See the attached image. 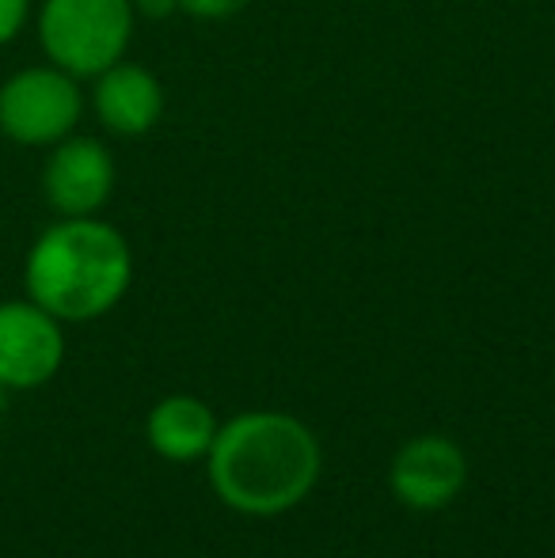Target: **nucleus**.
<instances>
[{
    "label": "nucleus",
    "mask_w": 555,
    "mask_h": 558,
    "mask_svg": "<svg viewBox=\"0 0 555 558\" xmlns=\"http://www.w3.org/2000/svg\"><path fill=\"white\" fill-rule=\"evenodd\" d=\"M324 452L301 418L281 411H244L229 418L206 456L209 486L244 517H281L319 483Z\"/></svg>",
    "instance_id": "obj_1"
},
{
    "label": "nucleus",
    "mask_w": 555,
    "mask_h": 558,
    "mask_svg": "<svg viewBox=\"0 0 555 558\" xmlns=\"http://www.w3.org/2000/svg\"><path fill=\"white\" fill-rule=\"evenodd\" d=\"M134 255L119 228L65 217L35 240L23 266L27 296L61 324H88L126 296Z\"/></svg>",
    "instance_id": "obj_2"
},
{
    "label": "nucleus",
    "mask_w": 555,
    "mask_h": 558,
    "mask_svg": "<svg viewBox=\"0 0 555 558\" xmlns=\"http://www.w3.org/2000/svg\"><path fill=\"white\" fill-rule=\"evenodd\" d=\"M134 31L130 0H46L38 38L46 58L69 76H99L122 61Z\"/></svg>",
    "instance_id": "obj_3"
},
{
    "label": "nucleus",
    "mask_w": 555,
    "mask_h": 558,
    "mask_svg": "<svg viewBox=\"0 0 555 558\" xmlns=\"http://www.w3.org/2000/svg\"><path fill=\"white\" fill-rule=\"evenodd\" d=\"M84 99L58 65L23 69L0 88V133L20 145H58L81 122Z\"/></svg>",
    "instance_id": "obj_4"
},
{
    "label": "nucleus",
    "mask_w": 555,
    "mask_h": 558,
    "mask_svg": "<svg viewBox=\"0 0 555 558\" xmlns=\"http://www.w3.org/2000/svg\"><path fill=\"white\" fill-rule=\"evenodd\" d=\"M65 361L61 319H53L35 301L0 304V388L31 391L58 376Z\"/></svg>",
    "instance_id": "obj_5"
},
{
    "label": "nucleus",
    "mask_w": 555,
    "mask_h": 558,
    "mask_svg": "<svg viewBox=\"0 0 555 558\" xmlns=\"http://www.w3.org/2000/svg\"><path fill=\"white\" fill-rule=\"evenodd\" d=\"M388 486L396 501L415 513H437L453 506L468 486V456L453 437L422 434L400 445L388 468Z\"/></svg>",
    "instance_id": "obj_6"
},
{
    "label": "nucleus",
    "mask_w": 555,
    "mask_h": 558,
    "mask_svg": "<svg viewBox=\"0 0 555 558\" xmlns=\"http://www.w3.org/2000/svg\"><path fill=\"white\" fill-rule=\"evenodd\" d=\"M46 202L61 217H92L114 191V160L96 137L58 141L43 171Z\"/></svg>",
    "instance_id": "obj_7"
},
{
    "label": "nucleus",
    "mask_w": 555,
    "mask_h": 558,
    "mask_svg": "<svg viewBox=\"0 0 555 558\" xmlns=\"http://www.w3.org/2000/svg\"><path fill=\"white\" fill-rule=\"evenodd\" d=\"M164 111V88L148 69L114 61L111 69L99 73L96 84V114L111 133L137 137L156 125Z\"/></svg>",
    "instance_id": "obj_8"
},
{
    "label": "nucleus",
    "mask_w": 555,
    "mask_h": 558,
    "mask_svg": "<svg viewBox=\"0 0 555 558\" xmlns=\"http://www.w3.org/2000/svg\"><path fill=\"white\" fill-rule=\"evenodd\" d=\"M221 429L217 414L209 411V403L194 396H168L148 411L145 422V437L153 445L156 456L171 463H194L206 460L214 437Z\"/></svg>",
    "instance_id": "obj_9"
},
{
    "label": "nucleus",
    "mask_w": 555,
    "mask_h": 558,
    "mask_svg": "<svg viewBox=\"0 0 555 558\" xmlns=\"http://www.w3.org/2000/svg\"><path fill=\"white\" fill-rule=\"evenodd\" d=\"M31 0H0V46H8L23 31Z\"/></svg>",
    "instance_id": "obj_10"
},
{
    "label": "nucleus",
    "mask_w": 555,
    "mask_h": 558,
    "mask_svg": "<svg viewBox=\"0 0 555 558\" xmlns=\"http://www.w3.org/2000/svg\"><path fill=\"white\" fill-rule=\"evenodd\" d=\"M176 4L191 15H202V20H221V15H237L252 0H176Z\"/></svg>",
    "instance_id": "obj_11"
},
{
    "label": "nucleus",
    "mask_w": 555,
    "mask_h": 558,
    "mask_svg": "<svg viewBox=\"0 0 555 558\" xmlns=\"http://www.w3.org/2000/svg\"><path fill=\"white\" fill-rule=\"evenodd\" d=\"M137 8L145 15H168L176 8V0H137Z\"/></svg>",
    "instance_id": "obj_12"
},
{
    "label": "nucleus",
    "mask_w": 555,
    "mask_h": 558,
    "mask_svg": "<svg viewBox=\"0 0 555 558\" xmlns=\"http://www.w3.org/2000/svg\"><path fill=\"white\" fill-rule=\"evenodd\" d=\"M4 403H8V391L0 388V418H4Z\"/></svg>",
    "instance_id": "obj_13"
}]
</instances>
